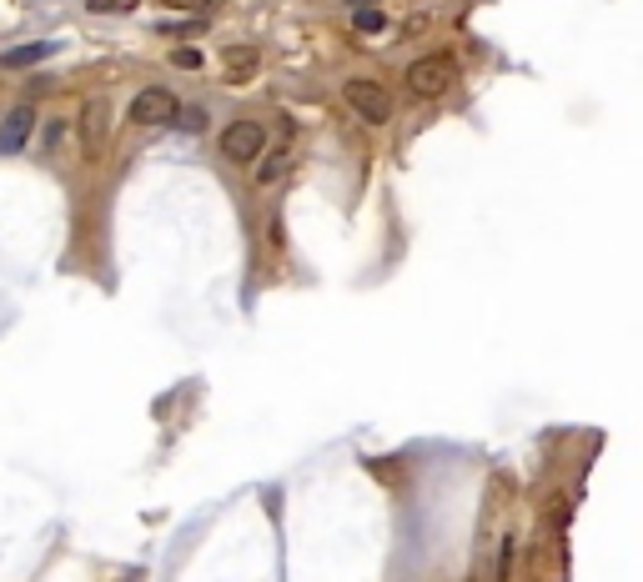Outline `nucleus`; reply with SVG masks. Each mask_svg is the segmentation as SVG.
Instances as JSON below:
<instances>
[{
  "label": "nucleus",
  "mask_w": 643,
  "mask_h": 582,
  "mask_svg": "<svg viewBox=\"0 0 643 582\" xmlns=\"http://www.w3.org/2000/svg\"><path fill=\"white\" fill-rule=\"evenodd\" d=\"M31 132H36V106H11L5 116H0V151L15 156L25 141H31Z\"/></svg>",
  "instance_id": "obj_6"
},
{
  "label": "nucleus",
  "mask_w": 643,
  "mask_h": 582,
  "mask_svg": "<svg viewBox=\"0 0 643 582\" xmlns=\"http://www.w3.org/2000/svg\"><path fill=\"white\" fill-rule=\"evenodd\" d=\"M171 126H177V132H187V136H196V132H206V111L202 106H177Z\"/></svg>",
  "instance_id": "obj_8"
},
{
  "label": "nucleus",
  "mask_w": 643,
  "mask_h": 582,
  "mask_svg": "<svg viewBox=\"0 0 643 582\" xmlns=\"http://www.w3.org/2000/svg\"><path fill=\"white\" fill-rule=\"evenodd\" d=\"M177 95L161 91V85H146V91H136L132 111H126V121L132 126H171V116H177Z\"/></svg>",
  "instance_id": "obj_4"
},
{
  "label": "nucleus",
  "mask_w": 643,
  "mask_h": 582,
  "mask_svg": "<svg viewBox=\"0 0 643 582\" xmlns=\"http://www.w3.org/2000/svg\"><path fill=\"white\" fill-rule=\"evenodd\" d=\"M50 50H56V41H31V46H15L0 56V66H36V60H46Z\"/></svg>",
  "instance_id": "obj_7"
},
{
  "label": "nucleus",
  "mask_w": 643,
  "mask_h": 582,
  "mask_svg": "<svg viewBox=\"0 0 643 582\" xmlns=\"http://www.w3.org/2000/svg\"><path fill=\"white\" fill-rule=\"evenodd\" d=\"M171 66H181V71H196V66H202V50H196V46L171 50Z\"/></svg>",
  "instance_id": "obj_12"
},
{
  "label": "nucleus",
  "mask_w": 643,
  "mask_h": 582,
  "mask_svg": "<svg viewBox=\"0 0 643 582\" xmlns=\"http://www.w3.org/2000/svg\"><path fill=\"white\" fill-rule=\"evenodd\" d=\"M251 71H257V50H232V56H227V76H232V81H237V76H251Z\"/></svg>",
  "instance_id": "obj_10"
},
{
  "label": "nucleus",
  "mask_w": 643,
  "mask_h": 582,
  "mask_svg": "<svg viewBox=\"0 0 643 582\" xmlns=\"http://www.w3.org/2000/svg\"><path fill=\"white\" fill-rule=\"evenodd\" d=\"M347 5H352V11H358V5H372V0H347Z\"/></svg>",
  "instance_id": "obj_14"
},
{
  "label": "nucleus",
  "mask_w": 643,
  "mask_h": 582,
  "mask_svg": "<svg viewBox=\"0 0 643 582\" xmlns=\"http://www.w3.org/2000/svg\"><path fill=\"white\" fill-rule=\"evenodd\" d=\"M156 5H167V11H191V15H206V11H222L227 0H156Z\"/></svg>",
  "instance_id": "obj_9"
},
{
  "label": "nucleus",
  "mask_w": 643,
  "mask_h": 582,
  "mask_svg": "<svg viewBox=\"0 0 643 582\" xmlns=\"http://www.w3.org/2000/svg\"><path fill=\"white\" fill-rule=\"evenodd\" d=\"M267 146V126L262 121H232L227 132H222V156L227 161H237V167H247V161H257Z\"/></svg>",
  "instance_id": "obj_3"
},
{
  "label": "nucleus",
  "mask_w": 643,
  "mask_h": 582,
  "mask_svg": "<svg viewBox=\"0 0 643 582\" xmlns=\"http://www.w3.org/2000/svg\"><path fill=\"white\" fill-rule=\"evenodd\" d=\"M142 0H86V11H95V15H116V11H136Z\"/></svg>",
  "instance_id": "obj_11"
},
{
  "label": "nucleus",
  "mask_w": 643,
  "mask_h": 582,
  "mask_svg": "<svg viewBox=\"0 0 643 582\" xmlns=\"http://www.w3.org/2000/svg\"><path fill=\"white\" fill-rule=\"evenodd\" d=\"M342 95L368 126H382V121L393 116V91H387L382 81H372V76H352V81L342 85Z\"/></svg>",
  "instance_id": "obj_2"
},
{
  "label": "nucleus",
  "mask_w": 643,
  "mask_h": 582,
  "mask_svg": "<svg viewBox=\"0 0 643 582\" xmlns=\"http://www.w3.org/2000/svg\"><path fill=\"white\" fill-rule=\"evenodd\" d=\"M458 85V66L448 56H422L407 66V91L417 95V101H438L442 91H453Z\"/></svg>",
  "instance_id": "obj_1"
},
{
  "label": "nucleus",
  "mask_w": 643,
  "mask_h": 582,
  "mask_svg": "<svg viewBox=\"0 0 643 582\" xmlns=\"http://www.w3.org/2000/svg\"><path fill=\"white\" fill-rule=\"evenodd\" d=\"M106 141H111V101L106 95H91L81 106V146L86 156H101Z\"/></svg>",
  "instance_id": "obj_5"
},
{
  "label": "nucleus",
  "mask_w": 643,
  "mask_h": 582,
  "mask_svg": "<svg viewBox=\"0 0 643 582\" xmlns=\"http://www.w3.org/2000/svg\"><path fill=\"white\" fill-rule=\"evenodd\" d=\"M352 21H358V31H382V15L372 11V5H358V15H352Z\"/></svg>",
  "instance_id": "obj_13"
}]
</instances>
